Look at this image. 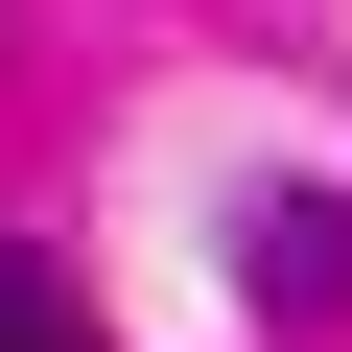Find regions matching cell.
Wrapping results in <instances>:
<instances>
[{
  "mask_svg": "<svg viewBox=\"0 0 352 352\" xmlns=\"http://www.w3.org/2000/svg\"><path fill=\"white\" fill-rule=\"evenodd\" d=\"M0 352H94V305H71L47 258H0Z\"/></svg>",
  "mask_w": 352,
  "mask_h": 352,
  "instance_id": "cell-1",
  "label": "cell"
}]
</instances>
